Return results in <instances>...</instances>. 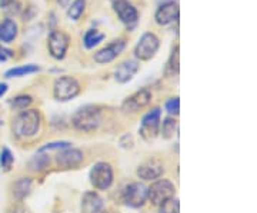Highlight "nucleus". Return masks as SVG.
<instances>
[{
	"label": "nucleus",
	"instance_id": "obj_4",
	"mask_svg": "<svg viewBox=\"0 0 257 213\" xmlns=\"http://www.w3.org/2000/svg\"><path fill=\"white\" fill-rule=\"evenodd\" d=\"M80 93V84L72 76H62L53 84V96L59 102H67Z\"/></svg>",
	"mask_w": 257,
	"mask_h": 213
},
{
	"label": "nucleus",
	"instance_id": "obj_28",
	"mask_svg": "<svg viewBox=\"0 0 257 213\" xmlns=\"http://www.w3.org/2000/svg\"><path fill=\"white\" fill-rule=\"evenodd\" d=\"M159 213H180V203L177 199H169L159 206Z\"/></svg>",
	"mask_w": 257,
	"mask_h": 213
},
{
	"label": "nucleus",
	"instance_id": "obj_35",
	"mask_svg": "<svg viewBox=\"0 0 257 213\" xmlns=\"http://www.w3.org/2000/svg\"><path fill=\"white\" fill-rule=\"evenodd\" d=\"M69 2H70V0H59V5H60V6H63V8H66V6L69 5Z\"/></svg>",
	"mask_w": 257,
	"mask_h": 213
},
{
	"label": "nucleus",
	"instance_id": "obj_15",
	"mask_svg": "<svg viewBox=\"0 0 257 213\" xmlns=\"http://www.w3.org/2000/svg\"><path fill=\"white\" fill-rule=\"evenodd\" d=\"M84 159L82 150L73 148H67L60 150L56 155V162L60 167H76L79 166Z\"/></svg>",
	"mask_w": 257,
	"mask_h": 213
},
{
	"label": "nucleus",
	"instance_id": "obj_14",
	"mask_svg": "<svg viewBox=\"0 0 257 213\" xmlns=\"http://www.w3.org/2000/svg\"><path fill=\"white\" fill-rule=\"evenodd\" d=\"M179 6L176 2H172V3H165V5H160L159 9L156 10V15H155V19H156L157 25L160 26H167L173 22H177L179 19Z\"/></svg>",
	"mask_w": 257,
	"mask_h": 213
},
{
	"label": "nucleus",
	"instance_id": "obj_26",
	"mask_svg": "<svg viewBox=\"0 0 257 213\" xmlns=\"http://www.w3.org/2000/svg\"><path fill=\"white\" fill-rule=\"evenodd\" d=\"M33 102L32 96L29 94H20V96H16L10 100V106L15 108V109H20V111H25L26 108H29Z\"/></svg>",
	"mask_w": 257,
	"mask_h": 213
},
{
	"label": "nucleus",
	"instance_id": "obj_12",
	"mask_svg": "<svg viewBox=\"0 0 257 213\" xmlns=\"http://www.w3.org/2000/svg\"><path fill=\"white\" fill-rule=\"evenodd\" d=\"M113 9L116 12L117 18L127 26L136 25L139 19V13L136 8L128 2V0H114L113 2Z\"/></svg>",
	"mask_w": 257,
	"mask_h": 213
},
{
	"label": "nucleus",
	"instance_id": "obj_23",
	"mask_svg": "<svg viewBox=\"0 0 257 213\" xmlns=\"http://www.w3.org/2000/svg\"><path fill=\"white\" fill-rule=\"evenodd\" d=\"M176 130H177V122L173 118H166L163 123H162V126H160L159 133H162L163 139H170V138L175 136Z\"/></svg>",
	"mask_w": 257,
	"mask_h": 213
},
{
	"label": "nucleus",
	"instance_id": "obj_33",
	"mask_svg": "<svg viewBox=\"0 0 257 213\" xmlns=\"http://www.w3.org/2000/svg\"><path fill=\"white\" fill-rule=\"evenodd\" d=\"M12 3H13V0H0V8L2 9H6Z\"/></svg>",
	"mask_w": 257,
	"mask_h": 213
},
{
	"label": "nucleus",
	"instance_id": "obj_9",
	"mask_svg": "<svg viewBox=\"0 0 257 213\" xmlns=\"http://www.w3.org/2000/svg\"><path fill=\"white\" fill-rule=\"evenodd\" d=\"M152 90L149 87L145 89H140L136 93H133L132 96H128L127 99L123 102L121 104V111L126 112V113H136L140 109L146 108L149 103L152 102Z\"/></svg>",
	"mask_w": 257,
	"mask_h": 213
},
{
	"label": "nucleus",
	"instance_id": "obj_1",
	"mask_svg": "<svg viewBox=\"0 0 257 213\" xmlns=\"http://www.w3.org/2000/svg\"><path fill=\"white\" fill-rule=\"evenodd\" d=\"M40 123H42L40 112L37 109H28V111L20 112L13 119L12 130L15 136H18L20 139H26L36 135L40 129Z\"/></svg>",
	"mask_w": 257,
	"mask_h": 213
},
{
	"label": "nucleus",
	"instance_id": "obj_3",
	"mask_svg": "<svg viewBox=\"0 0 257 213\" xmlns=\"http://www.w3.org/2000/svg\"><path fill=\"white\" fill-rule=\"evenodd\" d=\"M176 193L175 185L167 179H157L152 185L147 187V200H150L152 204L160 206L166 200L173 199Z\"/></svg>",
	"mask_w": 257,
	"mask_h": 213
},
{
	"label": "nucleus",
	"instance_id": "obj_7",
	"mask_svg": "<svg viewBox=\"0 0 257 213\" xmlns=\"http://www.w3.org/2000/svg\"><path fill=\"white\" fill-rule=\"evenodd\" d=\"M121 199L130 207H142L147 202V186L140 182L128 183L121 192Z\"/></svg>",
	"mask_w": 257,
	"mask_h": 213
},
{
	"label": "nucleus",
	"instance_id": "obj_21",
	"mask_svg": "<svg viewBox=\"0 0 257 213\" xmlns=\"http://www.w3.org/2000/svg\"><path fill=\"white\" fill-rule=\"evenodd\" d=\"M179 46L176 45L173 47V50H172V55L169 57V62H167V66H166V74L167 76H177L179 74V69H180V66H179Z\"/></svg>",
	"mask_w": 257,
	"mask_h": 213
},
{
	"label": "nucleus",
	"instance_id": "obj_8",
	"mask_svg": "<svg viewBox=\"0 0 257 213\" xmlns=\"http://www.w3.org/2000/svg\"><path fill=\"white\" fill-rule=\"evenodd\" d=\"M159 46H160V40L155 33L150 32L145 33L135 47V56L140 60H150L157 53Z\"/></svg>",
	"mask_w": 257,
	"mask_h": 213
},
{
	"label": "nucleus",
	"instance_id": "obj_30",
	"mask_svg": "<svg viewBox=\"0 0 257 213\" xmlns=\"http://www.w3.org/2000/svg\"><path fill=\"white\" fill-rule=\"evenodd\" d=\"M70 142H53V143H47L46 146L39 149V152H46V150H53V149H59V150H63V149L70 148Z\"/></svg>",
	"mask_w": 257,
	"mask_h": 213
},
{
	"label": "nucleus",
	"instance_id": "obj_27",
	"mask_svg": "<svg viewBox=\"0 0 257 213\" xmlns=\"http://www.w3.org/2000/svg\"><path fill=\"white\" fill-rule=\"evenodd\" d=\"M15 162V156L13 153L10 152L9 148H3L2 149V153H0V166L3 170H10V167L13 165Z\"/></svg>",
	"mask_w": 257,
	"mask_h": 213
},
{
	"label": "nucleus",
	"instance_id": "obj_10",
	"mask_svg": "<svg viewBox=\"0 0 257 213\" xmlns=\"http://www.w3.org/2000/svg\"><path fill=\"white\" fill-rule=\"evenodd\" d=\"M69 36L60 32V30H53L49 35V42H47V47H49V53L53 56L55 59L60 60L66 56V52L69 49Z\"/></svg>",
	"mask_w": 257,
	"mask_h": 213
},
{
	"label": "nucleus",
	"instance_id": "obj_2",
	"mask_svg": "<svg viewBox=\"0 0 257 213\" xmlns=\"http://www.w3.org/2000/svg\"><path fill=\"white\" fill-rule=\"evenodd\" d=\"M101 123V111L97 106H84L82 109L76 112L72 118V125L76 130L90 133L99 129Z\"/></svg>",
	"mask_w": 257,
	"mask_h": 213
},
{
	"label": "nucleus",
	"instance_id": "obj_5",
	"mask_svg": "<svg viewBox=\"0 0 257 213\" xmlns=\"http://www.w3.org/2000/svg\"><path fill=\"white\" fill-rule=\"evenodd\" d=\"M160 118H162V111L159 108L149 111L143 116L140 128H139V135L142 136V139L146 142L156 139L160 132Z\"/></svg>",
	"mask_w": 257,
	"mask_h": 213
},
{
	"label": "nucleus",
	"instance_id": "obj_36",
	"mask_svg": "<svg viewBox=\"0 0 257 213\" xmlns=\"http://www.w3.org/2000/svg\"><path fill=\"white\" fill-rule=\"evenodd\" d=\"M159 5H165V3H172V2H176V0H157Z\"/></svg>",
	"mask_w": 257,
	"mask_h": 213
},
{
	"label": "nucleus",
	"instance_id": "obj_37",
	"mask_svg": "<svg viewBox=\"0 0 257 213\" xmlns=\"http://www.w3.org/2000/svg\"><path fill=\"white\" fill-rule=\"evenodd\" d=\"M100 213H117V212H114V210H104V212H100Z\"/></svg>",
	"mask_w": 257,
	"mask_h": 213
},
{
	"label": "nucleus",
	"instance_id": "obj_18",
	"mask_svg": "<svg viewBox=\"0 0 257 213\" xmlns=\"http://www.w3.org/2000/svg\"><path fill=\"white\" fill-rule=\"evenodd\" d=\"M32 190V179L30 177H20L12 186V196L16 202L25 200Z\"/></svg>",
	"mask_w": 257,
	"mask_h": 213
},
{
	"label": "nucleus",
	"instance_id": "obj_17",
	"mask_svg": "<svg viewBox=\"0 0 257 213\" xmlns=\"http://www.w3.org/2000/svg\"><path fill=\"white\" fill-rule=\"evenodd\" d=\"M82 209L84 213H100L103 199L96 192H86L82 199Z\"/></svg>",
	"mask_w": 257,
	"mask_h": 213
},
{
	"label": "nucleus",
	"instance_id": "obj_11",
	"mask_svg": "<svg viewBox=\"0 0 257 213\" xmlns=\"http://www.w3.org/2000/svg\"><path fill=\"white\" fill-rule=\"evenodd\" d=\"M124 47H126V42L123 39L113 40L110 45H107L94 53V62H97L99 65H107L124 50Z\"/></svg>",
	"mask_w": 257,
	"mask_h": 213
},
{
	"label": "nucleus",
	"instance_id": "obj_6",
	"mask_svg": "<svg viewBox=\"0 0 257 213\" xmlns=\"http://www.w3.org/2000/svg\"><path fill=\"white\" fill-rule=\"evenodd\" d=\"M90 183L97 190H107L113 183V169L106 162H97L89 173Z\"/></svg>",
	"mask_w": 257,
	"mask_h": 213
},
{
	"label": "nucleus",
	"instance_id": "obj_31",
	"mask_svg": "<svg viewBox=\"0 0 257 213\" xmlns=\"http://www.w3.org/2000/svg\"><path fill=\"white\" fill-rule=\"evenodd\" d=\"M8 213H30L29 212L28 207H25L23 204H15V206H12L9 209V212Z\"/></svg>",
	"mask_w": 257,
	"mask_h": 213
},
{
	"label": "nucleus",
	"instance_id": "obj_22",
	"mask_svg": "<svg viewBox=\"0 0 257 213\" xmlns=\"http://www.w3.org/2000/svg\"><path fill=\"white\" fill-rule=\"evenodd\" d=\"M103 39H104V35L99 33V30L90 29V30L86 32V35L83 37V45H84L86 49H92V47H94L96 45H99Z\"/></svg>",
	"mask_w": 257,
	"mask_h": 213
},
{
	"label": "nucleus",
	"instance_id": "obj_13",
	"mask_svg": "<svg viewBox=\"0 0 257 213\" xmlns=\"http://www.w3.org/2000/svg\"><path fill=\"white\" fill-rule=\"evenodd\" d=\"M165 173V165L159 159H150L140 165L138 169V176L143 180H157Z\"/></svg>",
	"mask_w": 257,
	"mask_h": 213
},
{
	"label": "nucleus",
	"instance_id": "obj_19",
	"mask_svg": "<svg viewBox=\"0 0 257 213\" xmlns=\"http://www.w3.org/2000/svg\"><path fill=\"white\" fill-rule=\"evenodd\" d=\"M18 36V25L15 20L6 19L0 23V40L3 43H10Z\"/></svg>",
	"mask_w": 257,
	"mask_h": 213
},
{
	"label": "nucleus",
	"instance_id": "obj_25",
	"mask_svg": "<svg viewBox=\"0 0 257 213\" xmlns=\"http://www.w3.org/2000/svg\"><path fill=\"white\" fill-rule=\"evenodd\" d=\"M49 163H50L49 155H45L43 152H39V153H36V155L33 156V159L30 160V167H32L33 170L39 172V170H43Z\"/></svg>",
	"mask_w": 257,
	"mask_h": 213
},
{
	"label": "nucleus",
	"instance_id": "obj_32",
	"mask_svg": "<svg viewBox=\"0 0 257 213\" xmlns=\"http://www.w3.org/2000/svg\"><path fill=\"white\" fill-rule=\"evenodd\" d=\"M12 56V50L9 49H5L3 46H0V62H6Z\"/></svg>",
	"mask_w": 257,
	"mask_h": 213
},
{
	"label": "nucleus",
	"instance_id": "obj_29",
	"mask_svg": "<svg viewBox=\"0 0 257 213\" xmlns=\"http://www.w3.org/2000/svg\"><path fill=\"white\" fill-rule=\"evenodd\" d=\"M165 108L169 115L177 116L179 112H180V100H179V97H172V99H169V100L166 102Z\"/></svg>",
	"mask_w": 257,
	"mask_h": 213
},
{
	"label": "nucleus",
	"instance_id": "obj_16",
	"mask_svg": "<svg viewBox=\"0 0 257 213\" xmlns=\"http://www.w3.org/2000/svg\"><path fill=\"white\" fill-rule=\"evenodd\" d=\"M139 63L136 60H126L116 69L114 73V79L119 83H127L128 80L133 79V76L139 72Z\"/></svg>",
	"mask_w": 257,
	"mask_h": 213
},
{
	"label": "nucleus",
	"instance_id": "obj_34",
	"mask_svg": "<svg viewBox=\"0 0 257 213\" xmlns=\"http://www.w3.org/2000/svg\"><path fill=\"white\" fill-rule=\"evenodd\" d=\"M6 92H8V84L0 83V97H2Z\"/></svg>",
	"mask_w": 257,
	"mask_h": 213
},
{
	"label": "nucleus",
	"instance_id": "obj_24",
	"mask_svg": "<svg viewBox=\"0 0 257 213\" xmlns=\"http://www.w3.org/2000/svg\"><path fill=\"white\" fill-rule=\"evenodd\" d=\"M86 9V0H74L70 5V8L67 9V16L70 20H79L82 18L83 12Z\"/></svg>",
	"mask_w": 257,
	"mask_h": 213
},
{
	"label": "nucleus",
	"instance_id": "obj_20",
	"mask_svg": "<svg viewBox=\"0 0 257 213\" xmlns=\"http://www.w3.org/2000/svg\"><path fill=\"white\" fill-rule=\"evenodd\" d=\"M40 70V67L37 65H26V66H19V67H13V69H9L6 72V77L10 79V77H22V76H28V74L37 73Z\"/></svg>",
	"mask_w": 257,
	"mask_h": 213
}]
</instances>
